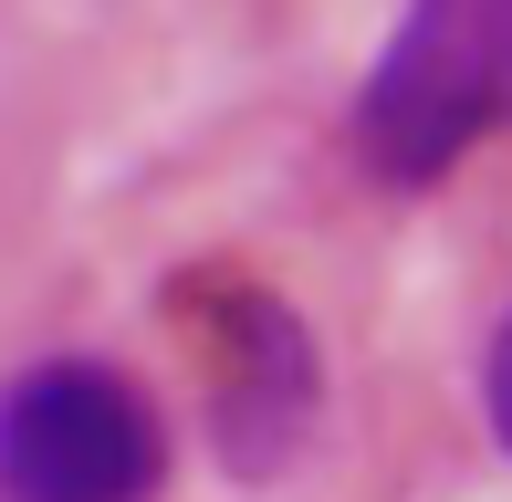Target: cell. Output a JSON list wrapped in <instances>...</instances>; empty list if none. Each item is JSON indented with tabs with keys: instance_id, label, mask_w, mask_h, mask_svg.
<instances>
[{
	"instance_id": "cell-3",
	"label": "cell",
	"mask_w": 512,
	"mask_h": 502,
	"mask_svg": "<svg viewBox=\"0 0 512 502\" xmlns=\"http://www.w3.org/2000/svg\"><path fill=\"white\" fill-rule=\"evenodd\" d=\"M178 304L199 314V356H209V440L241 482H283L293 450L314 440L324 408V356L314 325L251 272H199L178 283Z\"/></svg>"
},
{
	"instance_id": "cell-1",
	"label": "cell",
	"mask_w": 512,
	"mask_h": 502,
	"mask_svg": "<svg viewBox=\"0 0 512 502\" xmlns=\"http://www.w3.org/2000/svg\"><path fill=\"white\" fill-rule=\"evenodd\" d=\"M512 136V0H408L356 84V157L387 189H439Z\"/></svg>"
},
{
	"instance_id": "cell-2",
	"label": "cell",
	"mask_w": 512,
	"mask_h": 502,
	"mask_svg": "<svg viewBox=\"0 0 512 502\" xmlns=\"http://www.w3.org/2000/svg\"><path fill=\"white\" fill-rule=\"evenodd\" d=\"M157 482L168 429L126 367L42 356L0 377V502H147Z\"/></svg>"
},
{
	"instance_id": "cell-4",
	"label": "cell",
	"mask_w": 512,
	"mask_h": 502,
	"mask_svg": "<svg viewBox=\"0 0 512 502\" xmlns=\"http://www.w3.org/2000/svg\"><path fill=\"white\" fill-rule=\"evenodd\" d=\"M481 408H492V440L512 450V314H502V335H492V356H481Z\"/></svg>"
}]
</instances>
